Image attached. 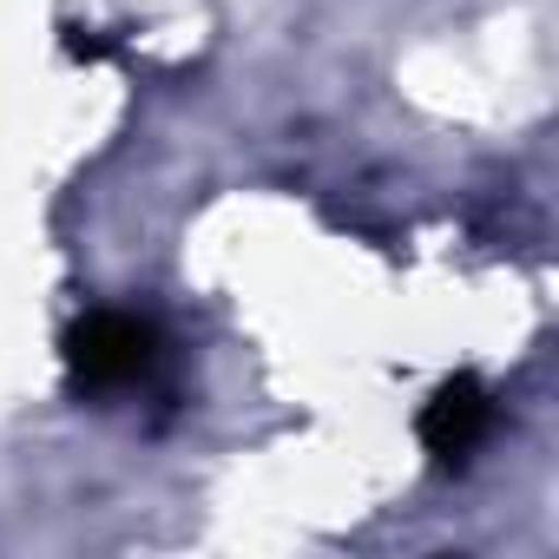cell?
Here are the masks:
<instances>
[{
	"instance_id": "cell-2",
	"label": "cell",
	"mask_w": 559,
	"mask_h": 559,
	"mask_svg": "<svg viewBox=\"0 0 559 559\" xmlns=\"http://www.w3.org/2000/svg\"><path fill=\"white\" fill-rule=\"evenodd\" d=\"M487 428H493V402H487V389H480L474 376H448V382L428 395L421 421H415V435H421V448H428L435 461H467V454L487 441Z\"/></svg>"
},
{
	"instance_id": "cell-1",
	"label": "cell",
	"mask_w": 559,
	"mask_h": 559,
	"mask_svg": "<svg viewBox=\"0 0 559 559\" xmlns=\"http://www.w3.org/2000/svg\"><path fill=\"white\" fill-rule=\"evenodd\" d=\"M158 369V330L132 310H93L67 330V376L80 395H119L152 382Z\"/></svg>"
}]
</instances>
